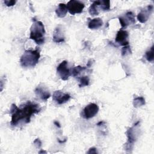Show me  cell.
I'll list each match as a JSON object with an SVG mask.
<instances>
[{
    "instance_id": "16",
    "label": "cell",
    "mask_w": 154,
    "mask_h": 154,
    "mask_svg": "<svg viewBox=\"0 0 154 154\" xmlns=\"http://www.w3.org/2000/svg\"><path fill=\"white\" fill-rule=\"evenodd\" d=\"M100 4V1H94L93 4L90 5L88 9V11L91 16H97L99 14V12L98 11V7Z\"/></svg>"
},
{
    "instance_id": "22",
    "label": "cell",
    "mask_w": 154,
    "mask_h": 154,
    "mask_svg": "<svg viewBox=\"0 0 154 154\" xmlns=\"http://www.w3.org/2000/svg\"><path fill=\"white\" fill-rule=\"evenodd\" d=\"M121 53H122V56H126L129 54H131L132 53V51H131L130 46L129 45L125 46L123 48H122Z\"/></svg>"
},
{
    "instance_id": "14",
    "label": "cell",
    "mask_w": 154,
    "mask_h": 154,
    "mask_svg": "<svg viewBox=\"0 0 154 154\" xmlns=\"http://www.w3.org/2000/svg\"><path fill=\"white\" fill-rule=\"evenodd\" d=\"M103 25V21L100 18H94L91 20L88 24V27L91 29H97Z\"/></svg>"
},
{
    "instance_id": "11",
    "label": "cell",
    "mask_w": 154,
    "mask_h": 154,
    "mask_svg": "<svg viewBox=\"0 0 154 154\" xmlns=\"http://www.w3.org/2000/svg\"><path fill=\"white\" fill-rule=\"evenodd\" d=\"M129 34L128 32L123 29H120L116 35V42L119 43L120 45L122 46H127L129 45V40H128Z\"/></svg>"
},
{
    "instance_id": "12",
    "label": "cell",
    "mask_w": 154,
    "mask_h": 154,
    "mask_svg": "<svg viewBox=\"0 0 154 154\" xmlns=\"http://www.w3.org/2000/svg\"><path fill=\"white\" fill-rule=\"evenodd\" d=\"M52 40H53L54 42L57 43H62V42H64V40H65L64 34L63 30L60 25H58L55 29L54 33H53Z\"/></svg>"
},
{
    "instance_id": "23",
    "label": "cell",
    "mask_w": 154,
    "mask_h": 154,
    "mask_svg": "<svg viewBox=\"0 0 154 154\" xmlns=\"http://www.w3.org/2000/svg\"><path fill=\"white\" fill-rule=\"evenodd\" d=\"M4 3L7 7H11V6H13L14 5H15V4L16 3V1H14V0H5L4 1Z\"/></svg>"
},
{
    "instance_id": "2",
    "label": "cell",
    "mask_w": 154,
    "mask_h": 154,
    "mask_svg": "<svg viewBox=\"0 0 154 154\" xmlns=\"http://www.w3.org/2000/svg\"><path fill=\"white\" fill-rule=\"evenodd\" d=\"M33 23L30 28L29 38L34 40L37 45H42L45 40V29L43 23L37 20L35 18L32 19Z\"/></svg>"
},
{
    "instance_id": "9",
    "label": "cell",
    "mask_w": 154,
    "mask_h": 154,
    "mask_svg": "<svg viewBox=\"0 0 154 154\" xmlns=\"http://www.w3.org/2000/svg\"><path fill=\"white\" fill-rule=\"evenodd\" d=\"M119 20L121 26L123 28H126L129 25L134 24L135 23V16L132 11H128L124 16L119 17Z\"/></svg>"
},
{
    "instance_id": "7",
    "label": "cell",
    "mask_w": 154,
    "mask_h": 154,
    "mask_svg": "<svg viewBox=\"0 0 154 154\" xmlns=\"http://www.w3.org/2000/svg\"><path fill=\"white\" fill-rule=\"evenodd\" d=\"M99 111V106L94 103L87 105L83 109L82 116L85 119H89L94 117Z\"/></svg>"
},
{
    "instance_id": "3",
    "label": "cell",
    "mask_w": 154,
    "mask_h": 154,
    "mask_svg": "<svg viewBox=\"0 0 154 154\" xmlns=\"http://www.w3.org/2000/svg\"><path fill=\"white\" fill-rule=\"evenodd\" d=\"M40 57V50H26L24 52L20 59V63L23 67H33L38 62Z\"/></svg>"
},
{
    "instance_id": "19",
    "label": "cell",
    "mask_w": 154,
    "mask_h": 154,
    "mask_svg": "<svg viewBox=\"0 0 154 154\" xmlns=\"http://www.w3.org/2000/svg\"><path fill=\"white\" fill-rule=\"evenodd\" d=\"M89 82H90V79H89L88 76H84L79 79V87H83L85 86H87V85H88Z\"/></svg>"
},
{
    "instance_id": "17",
    "label": "cell",
    "mask_w": 154,
    "mask_h": 154,
    "mask_svg": "<svg viewBox=\"0 0 154 154\" xmlns=\"http://www.w3.org/2000/svg\"><path fill=\"white\" fill-rule=\"evenodd\" d=\"M146 102L143 97H137L133 100V106L135 108H139L144 105H145Z\"/></svg>"
},
{
    "instance_id": "26",
    "label": "cell",
    "mask_w": 154,
    "mask_h": 154,
    "mask_svg": "<svg viewBox=\"0 0 154 154\" xmlns=\"http://www.w3.org/2000/svg\"><path fill=\"white\" fill-rule=\"evenodd\" d=\"M93 60H91V59H90V60H88V61L87 62V66H86V67H90L91 66V65H92V64H93V63H92V61H93Z\"/></svg>"
},
{
    "instance_id": "20",
    "label": "cell",
    "mask_w": 154,
    "mask_h": 154,
    "mask_svg": "<svg viewBox=\"0 0 154 154\" xmlns=\"http://www.w3.org/2000/svg\"><path fill=\"white\" fill-rule=\"evenodd\" d=\"M99 7L103 11H107L110 9V1H100Z\"/></svg>"
},
{
    "instance_id": "18",
    "label": "cell",
    "mask_w": 154,
    "mask_h": 154,
    "mask_svg": "<svg viewBox=\"0 0 154 154\" xmlns=\"http://www.w3.org/2000/svg\"><path fill=\"white\" fill-rule=\"evenodd\" d=\"M86 69H87V67H83V66H76L72 70V75L74 77L77 76L81 72H82V71H84Z\"/></svg>"
},
{
    "instance_id": "13",
    "label": "cell",
    "mask_w": 154,
    "mask_h": 154,
    "mask_svg": "<svg viewBox=\"0 0 154 154\" xmlns=\"http://www.w3.org/2000/svg\"><path fill=\"white\" fill-rule=\"evenodd\" d=\"M34 91L36 96L39 97L43 100H47L51 96L49 91L43 86H38L35 89Z\"/></svg>"
},
{
    "instance_id": "15",
    "label": "cell",
    "mask_w": 154,
    "mask_h": 154,
    "mask_svg": "<svg viewBox=\"0 0 154 154\" xmlns=\"http://www.w3.org/2000/svg\"><path fill=\"white\" fill-rule=\"evenodd\" d=\"M67 6L64 3H60L58 7L55 10V13L57 15L58 17H64L66 16L67 13Z\"/></svg>"
},
{
    "instance_id": "8",
    "label": "cell",
    "mask_w": 154,
    "mask_h": 154,
    "mask_svg": "<svg viewBox=\"0 0 154 154\" xmlns=\"http://www.w3.org/2000/svg\"><path fill=\"white\" fill-rule=\"evenodd\" d=\"M152 11L153 5H149L146 8L142 9L137 15L138 20L142 23H146L148 20Z\"/></svg>"
},
{
    "instance_id": "1",
    "label": "cell",
    "mask_w": 154,
    "mask_h": 154,
    "mask_svg": "<svg viewBox=\"0 0 154 154\" xmlns=\"http://www.w3.org/2000/svg\"><path fill=\"white\" fill-rule=\"evenodd\" d=\"M41 108L38 104L31 101H28L20 108L13 103L10 110L11 114L10 124L12 126H17L20 123H28L32 116L39 112Z\"/></svg>"
},
{
    "instance_id": "21",
    "label": "cell",
    "mask_w": 154,
    "mask_h": 154,
    "mask_svg": "<svg viewBox=\"0 0 154 154\" xmlns=\"http://www.w3.org/2000/svg\"><path fill=\"white\" fill-rule=\"evenodd\" d=\"M153 48L154 46L152 45L150 49L146 52V60L149 62H152L153 61Z\"/></svg>"
},
{
    "instance_id": "29",
    "label": "cell",
    "mask_w": 154,
    "mask_h": 154,
    "mask_svg": "<svg viewBox=\"0 0 154 154\" xmlns=\"http://www.w3.org/2000/svg\"><path fill=\"white\" fill-rule=\"evenodd\" d=\"M38 153H46L47 152H46V151H45V150H41L40 152H38Z\"/></svg>"
},
{
    "instance_id": "6",
    "label": "cell",
    "mask_w": 154,
    "mask_h": 154,
    "mask_svg": "<svg viewBox=\"0 0 154 154\" xmlns=\"http://www.w3.org/2000/svg\"><path fill=\"white\" fill-rule=\"evenodd\" d=\"M57 72L62 80H68L69 76H70V72L67 67V61L64 60L60 63V64L57 67Z\"/></svg>"
},
{
    "instance_id": "27",
    "label": "cell",
    "mask_w": 154,
    "mask_h": 154,
    "mask_svg": "<svg viewBox=\"0 0 154 154\" xmlns=\"http://www.w3.org/2000/svg\"><path fill=\"white\" fill-rule=\"evenodd\" d=\"M54 125H56V126H57V127H58V128H61L60 124L59 123V122H57V121H55V122H54Z\"/></svg>"
},
{
    "instance_id": "5",
    "label": "cell",
    "mask_w": 154,
    "mask_h": 154,
    "mask_svg": "<svg viewBox=\"0 0 154 154\" xmlns=\"http://www.w3.org/2000/svg\"><path fill=\"white\" fill-rule=\"evenodd\" d=\"M66 6L69 12L72 15H75V14L82 13L84 8L85 5L81 1L71 0L67 2Z\"/></svg>"
},
{
    "instance_id": "28",
    "label": "cell",
    "mask_w": 154,
    "mask_h": 154,
    "mask_svg": "<svg viewBox=\"0 0 154 154\" xmlns=\"http://www.w3.org/2000/svg\"><path fill=\"white\" fill-rule=\"evenodd\" d=\"M103 123H104V122H102V121L101 122V121H100V122H99L97 124V126H100V125H102Z\"/></svg>"
},
{
    "instance_id": "24",
    "label": "cell",
    "mask_w": 154,
    "mask_h": 154,
    "mask_svg": "<svg viewBox=\"0 0 154 154\" xmlns=\"http://www.w3.org/2000/svg\"><path fill=\"white\" fill-rule=\"evenodd\" d=\"M34 144L35 145V146L37 148L40 149L41 147V146H42V141L40 140V138H36L35 140H34Z\"/></svg>"
},
{
    "instance_id": "25",
    "label": "cell",
    "mask_w": 154,
    "mask_h": 154,
    "mask_svg": "<svg viewBox=\"0 0 154 154\" xmlns=\"http://www.w3.org/2000/svg\"><path fill=\"white\" fill-rule=\"evenodd\" d=\"M98 152H97V149L95 147H91L90 148L88 151L87 152V153H97Z\"/></svg>"
},
{
    "instance_id": "10",
    "label": "cell",
    "mask_w": 154,
    "mask_h": 154,
    "mask_svg": "<svg viewBox=\"0 0 154 154\" xmlns=\"http://www.w3.org/2000/svg\"><path fill=\"white\" fill-rule=\"evenodd\" d=\"M52 99L58 104L61 105L67 102L70 99V95L67 93H64L60 90H57L54 91Z\"/></svg>"
},
{
    "instance_id": "4",
    "label": "cell",
    "mask_w": 154,
    "mask_h": 154,
    "mask_svg": "<svg viewBox=\"0 0 154 154\" xmlns=\"http://www.w3.org/2000/svg\"><path fill=\"white\" fill-rule=\"evenodd\" d=\"M140 123L138 121L134 126L130 128H129L126 131V135L128 137V141L125 144V149L126 150H131L133 149L134 143L135 142L137 138V127L138 125Z\"/></svg>"
}]
</instances>
